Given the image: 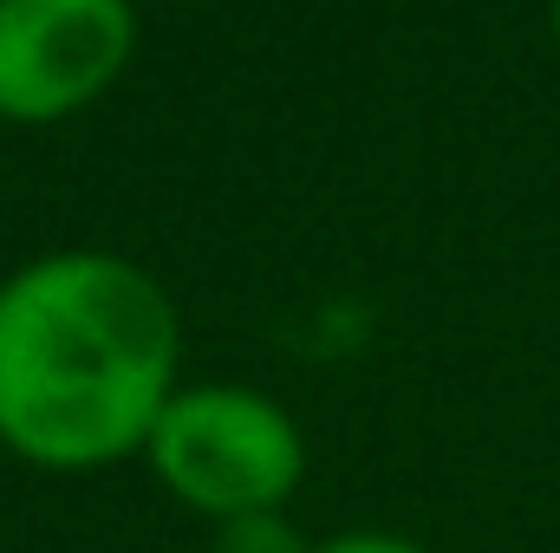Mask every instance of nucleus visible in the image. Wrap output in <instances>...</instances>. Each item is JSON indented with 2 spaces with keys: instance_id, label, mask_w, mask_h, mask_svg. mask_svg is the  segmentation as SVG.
Here are the masks:
<instances>
[{
  "instance_id": "7ed1b4c3",
  "label": "nucleus",
  "mask_w": 560,
  "mask_h": 553,
  "mask_svg": "<svg viewBox=\"0 0 560 553\" xmlns=\"http://www.w3.org/2000/svg\"><path fill=\"white\" fill-rule=\"evenodd\" d=\"M143 39L138 0H0V125L52 131L118 92Z\"/></svg>"
},
{
  "instance_id": "20e7f679",
  "label": "nucleus",
  "mask_w": 560,
  "mask_h": 553,
  "mask_svg": "<svg viewBox=\"0 0 560 553\" xmlns=\"http://www.w3.org/2000/svg\"><path fill=\"white\" fill-rule=\"evenodd\" d=\"M215 553H313V541L293 528L287 508H268V515L215 521Z\"/></svg>"
},
{
  "instance_id": "423d86ee",
  "label": "nucleus",
  "mask_w": 560,
  "mask_h": 553,
  "mask_svg": "<svg viewBox=\"0 0 560 553\" xmlns=\"http://www.w3.org/2000/svg\"><path fill=\"white\" fill-rule=\"evenodd\" d=\"M548 33H555V46H560V0H548Z\"/></svg>"
},
{
  "instance_id": "f03ea898",
  "label": "nucleus",
  "mask_w": 560,
  "mask_h": 553,
  "mask_svg": "<svg viewBox=\"0 0 560 553\" xmlns=\"http://www.w3.org/2000/svg\"><path fill=\"white\" fill-rule=\"evenodd\" d=\"M156 489L215 521L293 508L306 482V430L280 398L235 378H183L138 456Z\"/></svg>"
},
{
  "instance_id": "39448f33",
  "label": "nucleus",
  "mask_w": 560,
  "mask_h": 553,
  "mask_svg": "<svg viewBox=\"0 0 560 553\" xmlns=\"http://www.w3.org/2000/svg\"><path fill=\"white\" fill-rule=\"evenodd\" d=\"M313 553H430L411 534H392V528H346V534H326L313 541Z\"/></svg>"
},
{
  "instance_id": "f257e3e1",
  "label": "nucleus",
  "mask_w": 560,
  "mask_h": 553,
  "mask_svg": "<svg viewBox=\"0 0 560 553\" xmlns=\"http://www.w3.org/2000/svg\"><path fill=\"white\" fill-rule=\"evenodd\" d=\"M183 385L170 286L112 248H46L0 274V449L39 475L138 462Z\"/></svg>"
}]
</instances>
